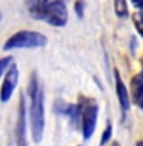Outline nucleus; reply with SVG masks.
Returning a JSON list of instances; mask_svg holds the SVG:
<instances>
[{"instance_id": "f257e3e1", "label": "nucleus", "mask_w": 143, "mask_h": 146, "mask_svg": "<svg viewBox=\"0 0 143 146\" xmlns=\"http://www.w3.org/2000/svg\"><path fill=\"white\" fill-rule=\"evenodd\" d=\"M28 93L30 97V129H32V137L34 142L39 144L43 140L44 127H45V111H44V93L40 86L39 78L35 72L32 73L29 80Z\"/></svg>"}, {"instance_id": "f03ea898", "label": "nucleus", "mask_w": 143, "mask_h": 146, "mask_svg": "<svg viewBox=\"0 0 143 146\" xmlns=\"http://www.w3.org/2000/svg\"><path fill=\"white\" fill-rule=\"evenodd\" d=\"M28 10L34 19L53 27H64L68 22V10L63 0H30Z\"/></svg>"}, {"instance_id": "7ed1b4c3", "label": "nucleus", "mask_w": 143, "mask_h": 146, "mask_svg": "<svg viewBox=\"0 0 143 146\" xmlns=\"http://www.w3.org/2000/svg\"><path fill=\"white\" fill-rule=\"evenodd\" d=\"M48 44V38L34 30H19L5 42L4 50L18 48H42Z\"/></svg>"}, {"instance_id": "20e7f679", "label": "nucleus", "mask_w": 143, "mask_h": 146, "mask_svg": "<svg viewBox=\"0 0 143 146\" xmlns=\"http://www.w3.org/2000/svg\"><path fill=\"white\" fill-rule=\"evenodd\" d=\"M79 107H80L83 137L88 140L92 137L94 130H96L97 116H98V107H97V105L93 102L79 103Z\"/></svg>"}, {"instance_id": "39448f33", "label": "nucleus", "mask_w": 143, "mask_h": 146, "mask_svg": "<svg viewBox=\"0 0 143 146\" xmlns=\"http://www.w3.org/2000/svg\"><path fill=\"white\" fill-rule=\"evenodd\" d=\"M26 103L24 95H20L19 106H18V118H16V129H15V139L16 146H28L26 140Z\"/></svg>"}, {"instance_id": "423d86ee", "label": "nucleus", "mask_w": 143, "mask_h": 146, "mask_svg": "<svg viewBox=\"0 0 143 146\" xmlns=\"http://www.w3.org/2000/svg\"><path fill=\"white\" fill-rule=\"evenodd\" d=\"M18 82H19V69H18L16 64L13 63L9 67L7 74H5L4 82H3L1 90H0V101L5 103L11 98Z\"/></svg>"}, {"instance_id": "0eeeda50", "label": "nucleus", "mask_w": 143, "mask_h": 146, "mask_svg": "<svg viewBox=\"0 0 143 146\" xmlns=\"http://www.w3.org/2000/svg\"><path fill=\"white\" fill-rule=\"evenodd\" d=\"M115 86H117V95L118 98H119L121 106L123 110H128L129 108V98H128V93H127V90L124 87L123 82H122L118 72L115 71Z\"/></svg>"}, {"instance_id": "6e6552de", "label": "nucleus", "mask_w": 143, "mask_h": 146, "mask_svg": "<svg viewBox=\"0 0 143 146\" xmlns=\"http://www.w3.org/2000/svg\"><path fill=\"white\" fill-rule=\"evenodd\" d=\"M130 88H132L133 98L138 103H141L143 101V71L132 80Z\"/></svg>"}, {"instance_id": "1a4fd4ad", "label": "nucleus", "mask_w": 143, "mask_h": 146, "mask_svg": "<svg viewBox=\"0 0 143 146\" xmlns=\"http://www.w3.org/2000/svg\"><path fill=\"white\" fill-rule=\"evenodd\" d=\"M114 9L118 17H127L128 9H127L126 0H114Z\"/></svg>"}, {"instance_id": "9d476101", "label": "nucleus", "mask_w": 143, "mask_h": 146, "mask_svg": "<svg viewBox=\"0 0 143 146\" xmlns=\"http://www.w3.org/2000/svg\"><path fill=\"white\" fill-rule=\"evenodd\" d=\"M13 57L11 56H8V57H4V58L0 59V78H1L3 73L7 68H9V66L13 64Z\"/></svg>"}, {"instance_id": "9b49d317", "label": "nucleus", "mask_w": 143, "mask_h": 146, "mask_svg": "<svg viewBox=\"0 0 143 146\" xmlns=\"http://www.w3.org/2000/svg\"><path fill=\"white\" fill-rule=\"evenodd\" d=\"M111 136H112V126L111 125H108L107 126V129L104 130V132H103V135H102V140H100V145H104L105 142H108L109 141V139H111Z\"/></svg>"}, {"instance_id": "f8f14e48", "label": "nucleus", "mask_w": 143, "mask_h": 146, "mask_svg": "<svg viewBox=\"0 0 143 146\" xmlns=\"http://www.w3.org/2000/svg\"><path fill=\"white\" fill-rule=\"evenodd\" d=\"M74 9H75V13H77L78 17L82 18L83 17V13H84V3L82 1V0H78L74 5Z\"/></svg>"}, {"instance_id": "ddd939ff", "label": "nucleus", "mask_w": 143, "mask_h": 146, "mask_svg": "<svg viewBox=\"0 0 143 146\" xmlns=\"http://www.w3.org/2000/svg\"><path fill=\"white\" fill-rule=\"evenodd\" d=\"M134 23H136L137 28H138V30H139V33H141V35L143 36V19H139L138 17H136L134 18Z\"/></svg>"}, {"instance_id": "4468645a", "label": "nucleus", "mask_w": 143, "mask_h": 146, "mask_svg": "<svg viewBox=\"0 0 143 146\" xmlns=\"http://www.w3.org/2000/svg\"><path fill=\"white\" fill-rule=\"evenodd\" d=\"M133 5H134L136 8H141L143 7V0H132Z\"/></svg>"}, {"instance_id": "2eb2a0df", "label": "nucleus", "mask_w": 143, "mask_h": 146, "mask_svg": "<svg viewBox=\"0 0 143 146\" xmlns=\"http://www.w3.org/2000/svg\"><path fill=\"white\" fill-rule=\"evenodd\" d=\"M111 146H119V144H118V142H113Z\"/></svg>"}, {"instance_id": "dca6fc26", "label": "nucleus", "mask_w": 143, "mask_h": 146, "mask_svg": "<svg viewBox=\"0 0 143 146\" xmlns=\"http://www.w3.org/2000/svg\"><path fill=\"white\" fill-rule=\"evenodd\" d=\"M137 146H143V142H138V144H137Z\"/></svg>"}, {"instance_id": "f3484780", "label": "nucleus", "mask_w": 143, "mask_h": 146, "mask_svg": "<svg viewBox=\"0 0 143 146\" xmlns=\"http://www.w3.org/2000/svg\"><path fill=\"white\" fill-rule=\"evenodd\" d=\"M139 105H141V107H142V108H143V101H142V102H141V103H139Z\"/></svg>"}, {"instance_id": "a211bd4d", "label": "nucleus", "mask_w": 143, "mask_h": 146, "mask_svg": "<svg viewBox=\"0 0 143 146\" xmlns=\"http://www.w3.org/2000/svg\"><path fill=\"white\" fill-rule=\"evenodd\" d=\"M0 20H1V13H0Z\"/></svg>"}]
</instances>
